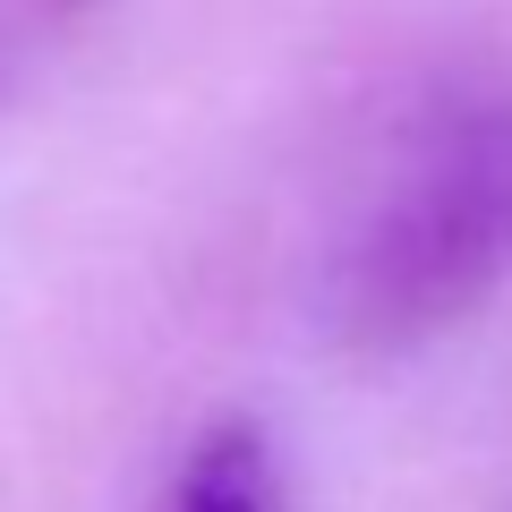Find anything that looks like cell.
<instances>
[{
    "label": "cell",
    "mask_w": 512,
    "mask_h": 512,
    "mask_svg": "<svg viewBox=\"0 0 512 512\" xmlns=\"http://www.w3.org/2000/svg\"><path fill=\"white\" fill-rule=\"evenodd\" d=\"M60 9H69V0H0V69H9V60L26 52V35H43Z\"/></svg>",
    "instance_id": "obj_3"
},
{
    "label": "cell",
    "mask_w": 512,
    "mask_h": 512,
    "mask_svg": "<svg viewBox=\"0 0 512 512\" xmlns=\"http://www.w3.org/2000/svg\"><path fill=\"white\" fill-rule=\"evenodd\" d=\"M171 512H274V478H265V453H256L248 427L214 436L188 461V487H180Z\"/></svg>",
    "instance_id": "obj_2"
},
{
    "label": "cell",
    "mask_w": 512,
    "mask_h": 512,
    "mask_svg": "<svg viewBox=\"0 0 512 512\" xmlns=\"http://www.w3.org/2000/svg\"><path fill=\"white\" fill-rule=\"evenodd\" d=\"M512 274V103L444 120L384 188L342 265V325L359 342H410Z\"/></svg>",
    "instance_id": "obj_1"
}]
</instances>
